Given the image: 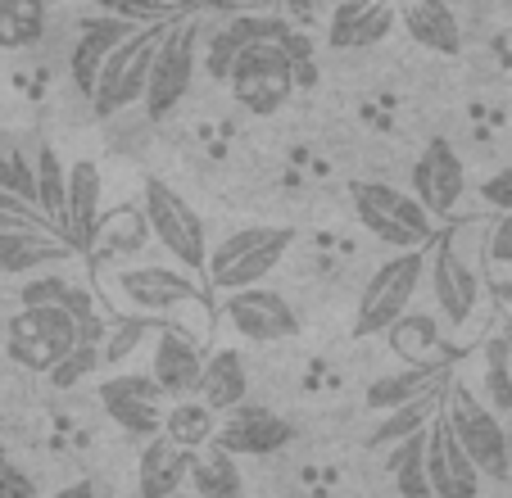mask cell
<instances>
[{"mask_svg": "<svg viewBox=\"0 0 512 498\" xmlns=\"http://www.w3.org/2000/svg\"><path fill=\"white\" fill-rule=\"evenodd\" d=\"M295 249V227H241L232 236H223L218 245L209 249L204 259V277H209L213 290H254L272 277L281 259Z\"/></svg>", "mask_w": 512, "mask_h": 498, "instance_id": "6da1fadb", "label": "cell"}, {"mask_svg": "<svg viewBox=\"0 0 512 498\" xmlns=\"http://www.w3.org/2000/svg\"><path fill=\"white\" fill-rule=\"evenodd\" d=\"M440 422L449 426V435H454L458 449L467 453V462L481 471V480H508V471H512L508 431H503L499 417L476 399V390H467V385H449Z\"/></svg>", "mask_w": 512, "mask_h": 498, "instance_id": "7a4b0ae2", "label": "cell"}, {"mask_svg": "<svg viewBox=\"0 0 512 498\" xmlns=\"http://www.w3.org/2000/svg\"><path fill=\"white\" fill-rule=\"evenodd\" d=\"M200 41H204V23L200 14H177L168 23L164 41L155 50V64H150V82H145V114L168 118L186 96H191V82H195V59H200Z\"/></svg>", "mask_w": 512, "mask_h": 498, "instance_id": "3957f363", "label": "cell"}, {"mask_svg": "<svg viewBox=\"0 0 512 498\" xmlns=\"http://www.w3.org/2000/svg\"><path fill=\"white\" fill-rule=\"evenodd\" d=\"M349 200H354L358 222H363L377 240L395 245L399 254H408V249H426L435 240V222L426 218L422 204H417L408 191H399V186L354 182L349 186Z\"/></svg>", "mask_w": 512, "mask_h": 498, "instance_id": "277c9868", "label": "cell"}, {"mask_svg": "<svg viewBox=\"0 0 512 498\" xmlns=\"http://www.w3.org/2000/svg\"><path fill=\"white\" fill-rule=\"evenodd\" d=\"M422 272H426V249H408L386 259L377 272L368 277L363 295H358V313H354V336H386L390 326L408 313L413 295L422 290Z\"/></svg>", "mask_w": 512, "mask_h": 498, "instance_id": "5b68a950", "label": "cell"}, {"mask_svg": "<svg viewBox=\"0 0 512 498\" xmlns=\"http://www.w3.org/2000/svg\"><path fill=\"white\" fill-rule=\"evenodd\" d=\"M141 213H145V227H150V240H159L186 272L204 268V259H209V236H204V218L186 204V195H177L168 182L150 177L141 191Z\"/></svg>", "mask_w": 512, "mask_h": 498, "instance_id": "8992f818", "label": "cell"}, {"mask_svg": "<svg viewBox=\"0 0 512 498\" xmlns=\"http://www.w3.org/2000/svg\"><path fill=\"white\" fill-rule=\"evenodd\" d=\"M168 23H173V19H168ZM168 23L136 28L132 37H127L123 46H118L114 55L105 59V68H100V77H96V87H91V109H96L100 118L118 114V109L136 105V100L145 96L150 64H155V50H159V41H164Z\"/></svg>", "mask_w": 512, "mask_h": 498, "instance_id": "52a82bcc", "label": "cell"}, {"mask_svg": "<svg viewBox=\"0 0 512 498\" xmlns=\"http://www.w3.org/2000/svg\"><path fill=\"white\" fill-rule=\"evenodd\" d=\"M78 349V317L59 308H19L5 322V354L28 372L50 376V367L64 363V354Z\"/></svg>", "mask_w": 512, "mask_h": 498, "instance_id": "ba28073f", "label": "cell"}, {"mask_svg": "<svg viewBox=\"0 0 512 498\" xmlns=\"http://www.w3.org/2000/svg\"><path fill=\"white\" fill-rule=\"evenodd\" d=\"M426 272H431V295L435 308L449 326H467L476 317V304H481V272L476 263L458 249V236L445 231L426 245Z\"/></svg>", "mask_w": 512, "mask_h": 498, "instance_id": "9c48e42d", "label": "cell"}, {"mask_svg": "<svg viewBox=\"0 0 512 498\" xmlns=\"http://www.w3.org/2000/svg\"><path fill=\"white\" fill-rule=\"evenodd\" d=\"M227 87L250 114H277L295 96V64L281 55V46L259 41V46L241 50V59L227 73Z\"/></svg>", "mask_w": 512, "mask_h": 498, "instance_id": "30bf717a", "label": "cell"}, {"mask_svg": "<svg viewBox=\"0 0 512 498\" xmlns=\"http://www.w3.org/2000/svg\"><path fill=\"white\" fill-rule=\"evenodd\" d=\"M100 408L105 417L132 440H155L164 435V390L150 381V372H118L100 385Z\"/></svg>", "mask_w": 512, "mask_h": 498, "instance_id": "8fae6325", "label": "cell"}, {"mask_svg": "<svg viewBox=\"0 0 512 498\" xmlns=\"http://www.w3.org/2000/svg\"><path fill=\"white\" fill-rule=\"evenodd\" d=\"M408 195L426 209V218H449L467 195V168L449 141H431L417 154L413 173H408Z\"/></svg>", "mask_w": 512, "mask_h": 498, "instance_id": "7c38bea8", "label": "cell"}, {"mask_svg": "<svg viewBox=\"0 0 512 498\" xmlns=\"http://www.w3.org/2000/svg\"><path fill=\"white\" fill-rule=\"evenodd\" d=\"M223 317L241 340L250 345H277V340H290L300 331V313L286 295L277 290H236V295H223Z\"/></svg>", "mask_w": 512, "mask_h": 498, "instance_id": "4fadbf2b", "label": "cell"}, {"mask_svg": "<svg viewBox=\"0 0 512 498\" xmlns=\"http://www.w3.org/2000/svg\"><path fill=\"white\" fill-rule=\"evenodd\" d=\"M290 440H295V426L286 417L259 408V403H241L223 422V431L213 435V449L227 453V458H268V453L286 449Z\"/></svg>", "mask_w": 512, "mask_h": 498, "instance_id": "5bb4252c", "label": "cell"}, {"mask_svg": "<svg viewBox=\"0 0 512 498\" xmlns=\"http://www.w3.org/2000/svg\"><path fill=\"white\" fill-rule=\"evenodd\" d=\"M114 290H118V299H123V304H132L136 313H145V317L173 313V308H182V304H191V299H195L191 272L164 268V263H141V268L118 272Z\"/></svg>", "mask_w": 512, "mask_h": 498, "instance_id": "9a60e30c", "label": "cell"}, {"mask_svg": "<svg viewBox=\"0 0 512 498\" xmlns=\"http://www.w3.org/2000/svg\"><path fill=\"white\" fill-rule=\"evenodd\" d=\"M204 372V349L186 336L182 326L164 322L155 336V349H150V381L164 390V399H195V385H200Z\"/></svg>", "mask_w": 512, "mask_h": 498, "instance_id": "2e32d148", "label": "cell"}, {"mask_svg": "<svg viewBox=\"0 0 512 498\" xmlns=\"http://www.w3.org/2000/svg\"><path fill=\"white\" fill-rule=\"evenodd\" d=\"M426 480L435 498H481V471L467 462L440 417L426 426Z\"/></svg>", "mask_w": 512, "mask_h": 498, "instance_id": "e0dca14e", "label": "cell"}, {"mask_svg": "<svg viewBox=\"0 0 512 498\" xmlns=\"http://www.w3.org/2000/svg\"><path fill=\"white\" fill-rule=\"evenodd\" d=\"M132 32H136L132 23L118 19L114 10L96 14V19L82 23L78 41H73V55H68V73H73V87H78L87 100H91V87H96V77H100V68H105V59L114 55V50L123 46Z\"/></svg>", "mask_w": 512, "mask_h": 498, "instance_id": "ac0fdd59", "label": "cell"}, {"mask_svg": "<svg viewBox=\"0 0 512 498\" xmlns=\"http://www.w3.org/2000/svg\"><path fill=\"white\" fill-rule=\"evenodd\" d=\"M454 385V363H435V358H426V363H413V367H399V372H386L377 376V381L368 385V408L377 412H395L404 408V403H417L426 399V394H440Z\"/></svg>", "mask_w": 512, "mask_h": 498, "instance_id": "d6986e66", "label": "cell"}, {"mask_svg": "<svg viewBox=\"0 0 512 498\" xmlns=\"http://www.w3.org/2000/svg\"><path fill=\"white\" fill-rule=\"evenodd\" d=\"M100 222V168L91 159L68 163V200H64V245L87 254Z\"/></svg>", "mask_w": 512, "mask_h": 498, "instance_id": "ffe728a7", "label": "cell"}, {"mask_svg": "<svg viewBox=\"0 0 512 498\" xmlns=\"http://www.w3.org/2000/svg\"><path fill=\"white\" fill-rule=\"evenodd\" d=\"M200 453L177 449L173 440L155 435V440L141 449V462H136V494L141 498H173L177 489L191 480V467Z\"/></svg>", "mask_w": 512, "mask_h": 498, "instance_id": "44dd1931", "label": "cell"}, {"mask_svg": "<svg viewBox=\"0 0 512 498\" xmlns=\"http://www.w3.org/2000/svg\"><path fill=\"white\" fill-rule=\"evenodd\" d=\"M399 10L390 5H377V0H349V5H336L331 10V46L336 50H363L377 46L395 32Z\"/></svg>", "mask_w": 512, "mask_h": 498, "instance_id": "7402d4cb", "label": "cell"}, {"mask_svg": "<svg viewBox=\"0 0 512 498\" xmlns=\"http://www.w3.org/2000/svg\"><path fill=\"white\" fill-rule=\"evenodd\" d=\"M150 245V227H145V213L136 204H118L114 213H100L96 236H91V259L96 263H123L145 254Z\"/></svg>", "mask_w": 512, "mask_h": 498, "instance_id": "603a6c76", "label": "cell"}, {"mask_svg": "<svg viewBox=\"0 0 512 498\" xmlns=\"http://www.w3.org/2000/svg\"><path fill=\"white\" fill-rule=\"evenodd\" d=\"M64 259H73V249L50 231H0V277H37Z\"/></svg>", "mask_w": 512, "mask_h": 498, "instance_id": "cb8c5ba5", "label": "cell"}, {"mask_svg": "<svg viewBox=\"0 0 512 498\" xmlns=\"http://www.w3.org/2000/svg\"><path fill=\"white\" fill-rule=\"evenodd\" d=\"M250 394V376H245V358L236 349H218V354L204 358L200 385H195V399L209 412H236Z\"/></svg>", "mask_w": 512, "mask_h": 498, "instance_id": "d4e9b609", "label": "cell"}, {"mask_svg": "<svg viewBox=\"0 0 512 498\" xmlns=\"http://www.w3.org/2000/svg\"><path fill=\"white\" fill-rule=\"evenodd\" d=\"M399 23L404 32L431 55H458L463 50V28H458V14L440 0H413L399 10Z\"/></svg>", "mask_w": 512, "mask_h": 498, "instance_id": "484cf974", "label": "cell"}, {"mask_svg": "<svg viewBox=\"0 0 512 498\" xmlns=\"http://www.w3.org/2000/svg\"><path fill=\"white\" fill-rule=\"evenodd\" d=\"M32 186H37V218L50 236L64 240V200H68V168L59 163V154L50 145H41L32 159Z\"/></svg>", "mask_w": 512, "mask_h": 498, "instance_id": "4316f807", "label": "cell"}, {"mask_svg": "<svg viewBox=\"0 0 512 498\" xmlns=\"http://www.w3.org/2000/svg\"><path fill=\"white\" fill-rule=\"evenodd\" d=\"M218 435V412H209L200 399H182L164 412V440H173L177 449L200 453L204 444H213Z\"/></svg>", "mask_w": 512, "mask_h": 498, "instance_id": "83f0119b", "label": "cell"}, {"mask_svg": "<svg viewBox=\"0 0 512 498\" xmlns=\"http://www.w3.org/2000/svg\"><path fill=\"white\" fill-rule=\"evenodd\" d=\"M19 299H23V308H59V313L78 317V326L96 317V308H91V295H87V290H82V286H68L64 277H50V272L32 277L28 286L19 290Z\"/></svg>", "mask_w": 512, "mask_h": 498, "instance_id": "f1b7e54d", "label": "cell"}, {"mask_svg": "<svg viewBox=\"0 0 512 498\" xmlns=\"http://www.w3.org/2000/svg\"><path fill=\"white\" fill-rule=\"evenodd\" d=\"M445 394H449V390L426 394V399L404 403V408L386 412V417H381V426H377V435H372V444H377V449H395V444H404L408 435H422L426 426H431L435 417L445 412Z\"/></svg>", "mask_w": 512, "mask_h": 498, "instance_id": "f546056e", "label": "cell"}, {"mask_svg": "<svg viewBox=\"0 0 512 498\" xmlns=\"http://www.w3.org/2000/svg\"><path fill=\"white\" fill-rule=\"evenodd\" d=\"M386 467H390V480H395L399 498H435L431 480H426V431L408 435L404 444H395Z\"/></svg>", "mask_w": 512, "mask_h": 498, "instance_id": "4dcf8cb0", "label": "cell"}, {"mask_svg": "<svg viewBox=\"0 0 512 498\" xmlns=\"http://www.w3.org/2000/svg\"><path fill=\"white\" fill-rule=\"evenodd\" d=\"M191 485L200 498H245V476L236 471V458H227V453H218V449L195 458Z\"/></svg>", "mask_w": 512, "mask_h": 498, "instance_id": "1f68e13d", "label": "cell"}, {"mask_svg": "<svg viewBox=\"0 0 512 498\" xmlns=\"http://www.w3.org/2000/svg\"><path fill=\"white\" fill-rule=\"evenodd\" d=\"M46 32V10L37 0H0V46L23 50L32 41H41Z\"/></svg>", "mask_w": 512, "mask_h": 498, "instance_id": "d6a6232c", "label": "cell"}, {"mask_svg": "<svg viewBox=\"0 0 512 498\" xmlns=\"http://www.w3.org/2000/svg\"><path fill=\"white\" fill-rule=\"evenodd\" d=\"M386 336H390V349H395L399 358H408V367H413V363H426V354L440 345V326L426 313H404Z\"/></svg>", "mask_w": 512, "mask_h": 498, "instance_id": "836d02e7", "label": "cell"}, {"mask_svg": "<svg viewBox=\"0 0 512 498\" xmlns=\"http://www.w3.org/2000/svg\"><path fill=\"white\" fill-rule=\"evenodd\" d=\"M508 340L494 336L485 345V408L499 417V412H512V372H508Z\"/></svg>", "mask_w": 512, "mask_h": 498, "instance_id": "e575fe53", "label": "cell"}, {"mask_svg": "<svg viewBox=\"0 0 512 498\" xmlns=\"http://www.w3.org/2000/svg\"><path fill=\"white\" fill-rule=\"evenodd\" d=\"M96 367H100V345H78L73 354H64V363L50 367V385H55V390H73V385H82Z\"/></svg>", "mask_w": 512, "mask_h": 498, "instance_id": "d590c367", "label": "cell"}, {"mask_svg": "<svg viewBox=\"0 0 512 498\" xmlns=\"http://www.w3.org/2000/svg\"><path fill=\"white\" fill-rule=\"evenodd\" d=\"M0 231H46L32 204H23L19 195L0 191Z\"/></svg>", "mask_w": 512, "mask_h": 498, "instance_id": "8d00e7d4", "label": "cell"}, {"mask_svg": "<svg viewBox=\"0 0 512 498\" xmlns=\"http://www.w3.org/2000/svg\"><path fill=\"white\" fill-rule=\"evenodd\" d=\"M481 200L490 204L499 218H503V213H512V163H508V168H499L494 177H485V182H481Z\"/></svg>", "mask_w": 512, "mask_h": 498, "instance_id": "74e56055", "label": "cell"}, {"mask_svg": "<svg viewBox=\"0 0 512 498\" xmlns=\"http://www.w3.org/2000/svg\"><path fill=\"white\" fill-rule=\"evenodd\" d=\"M485 254H490V263H503V268H512V213L494 218L490 236H485Z\"/></svg>", "mask_w": 512, "mask_h": 498, "instance_id": "f35d334b", "label": "cell"}, {"mask_svg": "<svg viewBox=\"0 0 512 498\" xmlns=\"http://www.w3.org/2000/svg\"><path fill=\"white\" fill-rule=\"evenodd\" d=\"M136 340H141V322H118L114 331L105 336V345H100V363H118Z\"/></svg>", "mask_w": 512, "mask_h": 498, "instance_id": "ab89813d", "label": "cell"}, {"mask_svg": "<svg viewBox=\"0 0 512 498\" xmlns=\"http://www.w3.org/2000/svg\"><path fill=\"white\" fill-rule=\"evenodd\" d=\"M0 498H41V489L28 471H19L14 462H0Z\"/></svg>", "mask_w": 512, "mask_h": 498, "instance_id": "60d3db41", "label": "cell"}, {"mask_svg": "<svg viewBox=\"0 0 512 498\" xmlns=\"http://www.w3.org/2000/svg\"><path fill=\"white\" fill-rule=\"evenodd\" d=\"M55 498H96V485H91V480H78V485H64Z\"/></svg>", "mask_w": 512, "mask_h": 498, "instance_id": "b9f144b4", "label": "cell"}, {"mask_svg": "<svg viewBox=\"0 0 512 498\" xmlns=\"http://www.w3.org/2000/svg\"><path fill=\"white\" fill-rule=\"evenodd\" d=\"M503 340H508V345H512V317H508V326H503Z\"/></svg>", "mask_w": 512, "mask_h": 498, "instance_id": "7bdbcfd3", "label": "cell"}, {"mask_svg": "<svg viewBox=\"0 0 512 498\" xmlns=\"http://www.w3.org/2000/svg\"><path fill=\"white\" fill-rule=\"evenodd\" d=\"M508 349H512V345H508ZM508 372H512V354H508Z\"/></svg>", "mask_w": 512, "mask_h": 498, "instance_id": "ee69618b", "label": "cell"}]
</instances>
